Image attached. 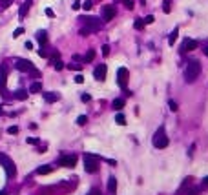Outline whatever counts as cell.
<instances>
[{"mask_svg": "<svg viewBox=\"0 0 208 195\" xmlns=\"http://www.w3.org/2000/svg\"><path fill=\"white\" fill-rule=\"evenodd\" d=\"M199 73H201V64H199L197 60H190V62L186 64V69H185V78H186V82H194V80L199 77Z\"/></svg>", "mask_w": 208, "mask_h": 195, "instance_id": "6da1fadb", "label": "cell"}, {"mask_svg": "<svg viewBox=\"0 0 208 195\" xmlns=\"http://www.w3.org/2000/svg\"><path fill=\"white\" fill-rule=\"evenodd\" d=\"M79 20H80L82 26L90 27L91 31H99V29H102V18H97V16H80Z\"/></svg>", "mask_w": 208, "mask_h": 195, "instance_id": "7a4b0ae2", "label": "cell"}, {"mask_svg": "<svg viewBox=\"0 0 208 195\" xmlns=\"http://www.w3.org/2000/svg\"><path fill=\"white\" fill-rule=\"evenodd\" d=\"M168 142H170V141H168V137L164 135V128L161 126V128L157 130V133L153 135V146L159 148V150H163V148L168 146Z\"/></svg>", "mask_w": 208, "mask_h": 195, "instance_id": "3957f363", "label": "cell"}, {"mask_svg": "<svg viewBox=\"0 0 208 195\" xmlns=\"http://www.w3.org/2000/svg\"><path fill=\"white\" fill-rule=\"evenodd\" d=\"M84 170H86L88 173H95V172L99 170V159H97L95 155L86 153V155H84Z\"/></svg>", "mask_w": 208, "mask_h": 195, "instance_id": "277c9868", "label": "cell"}, {"mask_svg": "<svg viewBox=\"0 0 208 195\" xmlns=\"http://www.w3.org/2000/svg\"><path fill=\"white\" fill-rule=\"evenodd\" d=\"M128 78H130V71L126 68H119L117 69V84L121 88H126L128 86Z\"/></svg>", "mask_w": 208, "mask_h": 195, "instance_id": "5b68a950", "label": "cell"}, {"mask_svg": "<svg viewBox=\"0 0 208 195\" xmlns=\"http://www.w3.org/2000/svg\"><path fill=\"white\" fill-rule=\"evenodd\" d=\"M115 15H117V9H115V5H104L102 7V15H100V18H102V22H108V20H111V18H115Z\"/></svg>", "mask_w": 208, "mask_h": 195, "instance_id": "8992f818", "label": "cell"}, {"mask_svg": "<svg viewBox=\"0 0 208 195\" xmlns=\"http://www.w3.org/2000/svg\"><path fill=\"white\" fill-rule=\"evenodd\" d=\"M15 68H16L18 71H22V73H29V71L33 69V64H31L29 60H26V58H18V60L15 62Z\"/></svg>", "mask_w": 208, "mask_h": 195, "instance_id": "52a82bcc", "label": "cell"}, {"mask_svg": "<svg viewBox=\"0 0 208 195\" xmlns=\"http://www.w3.org/2000/svg\"><path fill=\"white\" fill-rule=\"evenodd\" d=\"M106 64H97L95 66V69H93V77H95V80H99V82H102L104 78H106Z\"/></svg>", "mask_w": 208, "mask_h": 195, "instance_id": "ba28073f", "label": "cell"}, {"mask_svg": "<svg viewBox=\"0 0 208 195\" xmlns=\"http://www.w3.org/2000/svg\"><path fill=\"white\" fill-rule=\"evenodd\" d=\"M77 164V157L75 155H64L58 159V166H64V168H73Z\"/></svg>", "mask_w": 208, "mask_h": 195, "instance_id": "9c48e42d", "label": "cell"}, {"mask_svg": "<svg viewBox=\"0 0 208 195\" xmlns=\"http://www.w3.org/2000/svg\"><path fill=\"white\" fill-rule=\"evenodd\" d=\"M196 47H197V40L185 38V40H183V46H181V51H183V53H188V51H194Z\"/></svg>", "mask_w": 208, "mask_h": 195, "instance_id": "30bf717a", "label": "cell"}, {"mask_svg": "<svg viewBox=\"0 0 208 195\" xmlns=\"http://www.w3.org/2000/svg\"><path fill=\"white\" fill-rule=\"evenodd\" d=\"M5 78H7V66L2 64L0 66V93H4V88H5Z\"/></svg>", "mask_w": 208, "mask_h": 195, "instance_id": "8fae6325", "label": "cell"}, {"mask_svg": "<svg viewBox=\"0 0 208 195\" xmlns=\"http://www.w3.org/2000/svg\"><path fill=\"white\" fill-rule=\"evenodd\" d=\"M108 193L110 195L117 193V179H115V177H110V179H108Z\"/></svg>", "mask_w": 208, "mask_h": 195, "instance_id": "7c38bea8", "label": "cell"}, {"mask_svg": "<svg viewBox=\"0 0 208 195\" xmlns=\"http://www.w3.org/2000/svg\"><path fill=\"white\" fill-rule=\"evenodd\" d=\"M37 40L40 42V46H46V44H48V33H46L44 29L37 31Z\"/></svg>", "mask_w": 208, "mask_h": 195, "instance_id": "4fadbf2b", "label": "cell"}, {"mask_svg": "<svg viewBox=\"0 0 208 195\" xmlns=\"http://www.w3.org/2000/svg\"><path fill=\"white\" fill-rule=\"evenodd\" d=\"M29 97V91H26V89H16L15 91V99L16 100H26Z\"/></svg>", "mask_w": 208, "mask_h": 195, "instance_id": "5bb4252c", "label": "cell"}, {"mask_svg": "<svg viewBox=\"0 0 208 195\" xmlns=\"http://www.w3.org/2000/svg\"><path fill=\"white\" fill-rule=\"evenodd\" d=\"M44 99H46L48 102H57V100L60 99V95L55 93V91H49V93H44Z\"/></svg>", "mask_w": 208, "mask_h": 195, "instance_id": "9a60e30c", "label": "cell"}, {"mask_svg": "<svg viewBox=\"0 0 208 195\" xmlns=\"http://www.w3.org/2000/svg\"><path fill=\"white\" fill-rule=\"evenodd\" d=\"M29 7H31V0H26V2H24V5H20V11H18V15H20V18L27 15V11H29Z\"/></svg>", "mask_w": 208, "mask_h": 195, "instance_id": "2e32d148", "label": "cell"}, {"mask_svg": "<svg viewBox=\"0 0 208 195\" xmlns=\"http://www.w3.org/2000/svg\"><path fill=\"white\" fill-rule=\"evenodd\" d=\"M42 91V84L38 82V80H35L31 86H29V93H40Z\"/></svg>", "mask_w": 208, "mask_h": 195, "instance_id": "e0dca14e", "label": "cell"}, {"mask_svg": "<svg viewBox=\"0 0 208 195\" xmlns=\"http://www.w3.org/2000/svg\"><path fill=\"white\" fill-rule=\"evenodd\" d=\"M51 170H53L51 166H48V164H44V166H40V168L37 170V173H38V175H48V173H51Z\"/></svg>", "mask_w": 208, "mask_h": 195, "instance_id": "ac0fdd59", "label": "cell"}, {"mask_svg": "<svg viewBox=\"0 0 208 195\" xmlns=\"http://www.w3.org/2000/svg\"><path fill=\"white\" fill-rule=\"evenodd\" d=\"M177 35H179V29H177V27H174V31H172V33H170V37H168V44H172V46H174V44H175V38H177Z\"/></svg>", "mask_w": 208, "mask_h": 195, "instance_id": "d6986e66", "label": "cell"}, {"mask_svg": "<svg viewBox=\"0 0 208 195\" xmlns=\"http://www.w3.org/2000/svg\"><path fill=\"white\" fill-rule=\"evenodd\" d=\"M93 58H95V49H88V53L84 55V58H82V60H84V62H91Z\"/></svg>", "mask_w": 208, "mask_h": 195, "instance_id": "ffe728a7", "label": "cell"}, {"mask_svg": "<svg viewBox=\"0 0 208 195\" xmlns=\"http://www.w3.org/2000/svg\"><path fill=\"white\" fill-rule=\"evenodd\" d=\"M111 106H113V108H115L117 111H119V110H122V108H124V99H115Z\"/></svg>", "mask_w": 208, "mask_h": 195, "instance_id": "44dd1931", "label": "cell"}, {"mask_svg": "<svg viewBox=\"0 0 208 195\" xmlns=\"http://www.w3.org/2000/svg\"><path fill=\"white\" fill-rule=\"evenodd\" d=\"M115 122H117L119 126H124V124H126V117H124L122 113H117V115H115Z\"/></svg>", "mask_w": 208, "mask_h": 195, "instance_id": "7402d4cb", "label": "cell"}, {"mask_svg": "<svg viewBox=\"0 0 208 195\" xmlns=\"http://www.w3.org/2000/svg\"><path fill=\"white\" fill-rule=\"evenodd\" d=\"M133 27H135V29H143V27H144V20H143V18H137V20L133 22Z\"/></svg>", "mask_w": 208, "mask_h": 195, "instance_id": "603a6c76", "label": "cell"}, {"mask_svg": "<svg viewBox=\"0 0 208 195\" xmlns=\"http://www.w3.org/2000/svg\"><path fill=\"white\" fill-rule=\"evenodd\" d=\"M170 5H172V2H170V0H164V2H163V11H164V13H170V9H172Z\"/></svg>", "mask_w": 208, "mask_h": 195, "instance_id": "cb8c5ba5", "label": "cell"}, {"mask_svg": "<svg viewBox=\"0 0 208 195\" xmlns=\"http://www.w3.org/2000/svg\"><path fill=\"white\" fill-rule=\"evenodd\" d=\"M79 33H80V35H82V37H88V35H90V33H93V31H91V29H90V27H86V26H82V27H80V31H79Z\"/></svg>", "mask_w": 208, "mask_h": 195, "instance_id": "d4e9b609", "label": "cell"}, {"mask_svg": "<svg viewBox=\"0 0 208 195\" xmlns=\"http://www.w3.org/2000/svg\"><path fill=\"white\" fill-rule=\"evenodd\" d=\"M53 64H55V69H57V71H62V69H64V62H62V60H55Z\"/></svg>", "mask_w": 208, "mask_h": 195, "instance_id": "484cf974", "label": "cell"}, {"mask_svg": "<svg viewBox=\"0 0 208 195\" xmlns=\"http://www.w3.org/2000/svg\"><path fill=\"white\" fill-rule=\"evenodd\" d=\"M86 122H88V117H86V115H80V117L77 119V124H79V126H84Z\"/></svg>", "mask_w": 208, "mask_h": 195, "instance_id": "4316f807", "label": "cell"}, {"mask_svg": "<svg viewBox=\"0 0 208 195\" xmlns=\"http://www.w3.org/2000/svg\"><path fill=\"white\" fill-rule=\"evenodd\" d=\"M82 7H84V9H86V11H90V9H91V7H93V2H91V0H86V2H84V4H82Z\"/></svg>", "mask_w": 208, "mask_h": 195, "instance_id": "83f0119b", "label": "cell"}, {"mask_svg": "<svg viewBox=\"0 0 208 195\" xmlns=\"http://www.w3.org/2000/svg\"><path fill=\"white\" fill-rule=\"evenodd\" d=\"M168 106H170V110H172V111H177V110H179L175 100H168Z\"/></svg>", "mask_w": 208, "mask_h": 195, "instance_id": "f1b7e54d", "label": "cell"}, {"mask_svg": "<svg viewBox=\"0 0 208 195\" xmlns=\"http://www.w3.org/2000/svg\"><path fill=\"white\" fill-rule=\"evenodd\" d=\"M153 22H155V16H153V15H148V16L144 18V24H153Z\"/></svg>", "mask_w": 208, "mask_h": 195, "instance_id": "f546056e", "label": "cell"}, {"mask_svg": "<svg viewBox=\"0 0 208 195\" xmlns=\"http://www.w3.org/2000/svg\"><path fill=\"white\" fill-rule=\"evenodd\" d=\"M7 133L16 135V133H18V128H16V126H9V128H7Z\"/></svg>", "mask_w": 208, "mask_h": 195, "instance_id": "4dcf8cb0", "label": "cell"}, {"mask_svg": "<svg viewBox=\"0 0 208 195\" xmlns=\"http://www.w3.org/2000/svg\"><path fill=\"white\" fill-rule=\"evenodd\" d=\"M20 35H24V29H22V27H16V29H15V33H13V37L16 38V37H20Z\"/></svg>", "mask_w": 208, "mask_h": 195, "instance_id": "1f68e13d", "label": "cell"}, {"mask_svg": "<svg viewBox=\"0 0 208 195\" xmlns=\"http://www.w3.org/2000/svg\"><path fill=\"white\" fill-rule=\"evenodd\" d=\"M102 55H104V57H108V55H110V46H108V44H104V46H102Z\"/></svg>", "mask_w": 208, "mask_h": 195, "instance_id": "d6a6232c", "label": "cell"}, {"mask_svg": "<svg viewBox=\"0 0 208 195\" xmlns=\"http://www.w3.org/2000/svg\"><path fill=\"white\" fill-rule=\"evenodd\" d=\"M29 73H31V77H33V78H37V77H40V71H38V69H35V68H33V69H31Z\"/></svg>", "mask_w": 208, "mask_h": 195, "instance_id": "836d02e7", "label": "cell"}, {"mask_svg": "<svg viewBox=\"0 0 208 195\" xmlns=\"http://www.w3.org/2000/svg\"><path fill=\"white\" fill-rule=\"evenodd\" d=\"M124 5H126V9H133V7H135L132 0H124Z\"/></svg>", "mask_w": 208, "mask_h": 195, "instance_id": "e575fe53", "label": "cell"}, {"mask_svg": "<svg viewBox=\"0 0 208 195\" xmlns=\"http://www.w3.org/2000/svg\"><path fill=\"white\" fill-rule=\"evenodd\" d=\"M68 68H69V69H80V68H82V64H69Z\"/></svg>", "mask_w": 208, "mask_h": 195, "instance_id": "d590c367", "label": "cell"}, {"mask_svg": "<svg viewBox=\"0 0 208 195\" xmlns=\"http://www.w3.org/2000/svg\"><path fill=\"white\" fill-rule=\"evenodd\" d=\"M75 82H77V84H82V82H84V77H82V75H77V77H75Z\"/></svg>", "mask_w": 208, "mask_h": 195, "instance_id": "8d00e7d4", "label": "cell"}, {"mask_svg": "<svg viewBox=\"0 0 208 195\" xmlns=\"http://www.w3.org/2000/svg\"><path fill=\"white\" fill-rule=\"evenodd\" d=\"M46 15H48V16H51V18H53V16H55V11H53V9H49V7H48V9H46Z\"/></svg>", "mask_w": 208, "mask_h": 195, "instance_id": "74e56055", "label": "cell"}, {"mask_svg": "<svg viewBox=\"0 0 208 195\" xmlns=\"http://www.w3.org/2000/svg\"><path fill=\"white\" fill-rule=\"evenodd\" d=\"M90 100H91V97H90L88 93H84V95H82V102H90Z\"/></svg>", "mask_w": 208, "mask_h": 195, "instance_id": "f35d334b", "label": "cell"}, {"mask_svg": "<svg viewBox=\"0 0 208 195\" xmlns=\"http://www.w3.org/2000/svg\"><path fill=\"white\" fill-rule=\"evenodd\" d=\"M7 161V155H4V153H0V164H4Z\"/></svg>", "mask_w": 208, "mask_h": 195, "instance_id": "ab89813d", "label": "cell"}, {"mask_svg": "<svg viewBox=\"0 0 208 195\" xmlns=\"http://www.w3.org/2000/svg\"><path fill=\"white\" fill-rule=\"evenodd\" d=\"M80 7V2L79 0H75V4H73V9H79Z\"/></svg>", "mask_w": 208, "mask_h": 195, "instance_id": "60d3db41", "label": "cell"}, {"mask_svg": "<svg viewBox=\"0 0 208 195\" xmlns=\"http://www.w3.org/2000/svg\"><path fill=\"white\" fill-rule=\"evenodd\" d=\"M203 183H205V184L208 186V177H205V181H203Z\"/></svg>", "mask_w": 208, "mask_h": 195, "instance_id": "b9f144b4", "label": "cell"}, {"mask_svg": "<svg viewBox=\"0 0 208 195\" xmlns=\"http://www.w3.org/2000/svg\"><path fill=\"white\" fill-rule=\"evenodd\" d=\"M205 55H206V57H208V46H206V47H205Z\"/></svg>", "mask_w": 208, "mask_h": 195, "instance_id": "7bdbcfd3", "label": "cell"}, {"mask_svg": "<svg viewBox=\"0 0 208 195\" xmlns=\"http://www.w3.org/2000/svg\"><path fill=\"white\" fill-rule=\"evenodd\" d=\"M0 195H5V192H0Z\"/></svg>", "mask_w": 208, "mask_h": 195, "instance_id": "ee69618b", "label": "cell"}, {"mask_svg": "<svg viewBox=\"0 0 208 195\" xmlns=\"http://www.w3.org/2000/svg\"><path fill=\"white\" fill-rule=\"evenodd\" d=\"M90 195H93V193H90Z\"/></svg>", "mask_w": 208, "mask_h": 195, "instance_id": "f6af8a7d", "label": "cell"}]
</instances>
